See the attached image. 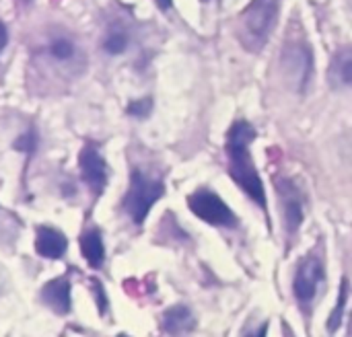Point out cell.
Here are the masks:
<instances>
[{"instance_id":"obj_9","label":"cell","mask_w":352,"mask_h":337,"mask_svg":"<svg viewBox=\"0 0 352 337\" xmlns=\"http://www.w3.org/2000/svg\"><path fill=\"white\" fill-rule=\"evenodd\" d=\"M41 299L54 313L68 315L70 313V282L66 278L50 280L41 288Z\"/></svg>"},{"instance_id":"obj_12","label":"cell","mask_w":352,"mask_h":337,"mask_svg":"<svg viewBox=\"0 0 352 337\" xmlns=\"http://www.w3.org/2000/svg\"><path fill=\"white\" fill-rule=\"evenodd\" d=\"M330 82L332 86L346 89L352 86V47L342 49L334 56L330 66Z\"/></svg>"},{"instance_id":"obj_15","label":"cell","mask_w":352,"mask_h":337,"mask_svg":"<svg viewBox=\"0 0 352 337\" xmlns=\"http://www.w3.org/2000/svg\"><path fill=\"white\" fill-rule=\"evenodd\" d=\"M128 43H130V37H128V33L124 29H111L103 39V49L109 56H120V54L126 51Z\"/></svg>"},{"instance_id":"obj_17","label":"cell","mask_w":352,"mask_h":337,"mask_svg":"<svg viewBox=\"0 0 352 337\" xmlns=\"http://www.w3.org/2000/svg\"><path fill=\"white\" fill-rule=\"evenodd\" d=\"M153 109V99L151 97H142V99H136L128 105V115L132 117H146Z\"/></svg>"},{"instance_id":"obj_6","label":"cell","mask_w":352,"mask_h":337,"mask_svg":"<svg viewBox=\"0 0 352 337\" xmlns=\"http://www.w3.org/2000/svg\"><path fill=\"white\" fill-rule=\"evenodd\" d=\"M322 280H324L322 262L316 255H309V257L301 259V264L297 268V274H295V282H293L295 297L301 303V307H307L316 299L318 286H320Z\"/></svg>"},{"instance_id":"obj_3","label":"cell","mask_w":352,"mask_h":337,"mask_svg":"<svg viewBox=\"0 0 352 337\" xmlns=\"http://www.w3.org/2000/svg\"><path fill=\"white\" fill-rule=\"evenodd\" d=\"M280 70L285 80L297 93H305L314 72V54L303 37H291L280 51Z\"/></svg>"},{"instance_id":"obj_19","label":"cell","mask_w":352,"mask_h":337,"mask_svg":"<svg viewBox=\"0 0 352 337\" xmlns=\"http://www.w3.org/2000/svg\"><path fill=\"white\" fill-rule=\"evenodd\" d=\"M6 43H8V31H6V25L0 21V54L6 47Z\"/></svg>"},{"instance_id":"obj_14","label":"cell","mask_w":352,"mask_h":337,"mask_svg":"<svg viewBox=\"0 0 352 337\" xmlns=\"http://www.w3.org/2000/svg\"><path fill=\"white\" fill-rule=\"evenodd\" d=\"M47 51H50V56L56 60V62H72L74 58H76V45H74V41H70L68 37H58V39H54L52 43H50V47H47Z\"/></svg>"},{"instance_id":"obj_5","label":"cell","mask_w":352,"mask_h":337,"mask_svg":"<svg viewBox=\"0 0 352 337\" xmlns=\"http://www.w3.org/2000/svg\"><path fill=\"white\" fill-rule=\"evenodd\" d=\"M190 210L204 222L221 229H235L237 226V216L233 210L210 189H198L188 198Z\"/></svg>"},{"instance_id":"obj_13","label":"cell","mask_w":352,"mask_h":337,"mask_svg":"<svg viewBox=\"0 0 352 337\" xmlns=\"http://www.w3.org/2000/svg\"><path fill=\"white\" fill-rule=\"evenodd\" d=\"M80 251L85 255V259L89 262L91 268H101L103 266V259H105V247H103V241H101V235L99 231H87L80 239Z\"/></svg>"},{"instance_id":"obj_7","label":"cell","mask_w":352,"mask_h":337,"mask_svg":"<svg viewBox=\"0 0 352 337\" xmlns=\"http://www.w3.org/2000/svg\"><path fill=\"white\" fill-rule=\"evenodd\" d=\"M78 169L85 183L93 189V194H101L107 183V165L95 146L89 144L78 152Z\"/></svg>"},{"instance_id":"obj_21","label":"cell","mask_w":352,"mask_h":337,"mask_svg":"<svg viewBox=\"0 0 352 337\" xmlns=\"http://www.w3.org/2000/svg\"><path fill=\"white\" fill-rule=\"evenodd\" d=\"M266 334H268V323H266V325H262V327H260V332H258L254 337H266Z\"/></svg>"},{"instance_id":"obj_10","label":"cell","mask_w":352,"mask_h":337,"mask_svg":"<svg viewBox=\"0 0 352 337\" xmlns=\"http://www.w3.org/2000/svg\"><path fill=\"white\" fill-rule=\"evenodd\" d=\"M66 247H68L66 237L60 231L50 229V226H39L37 229V235H35V251L41 257L60 259L64 255Z\"/></svg>"},{"instance_id":"obj_4","label":"cell","mask_w":352,"mask_h":337,"mask_svg":"<svg viewBox=\"0 0 352 337\" xmlns=\"http://www.w3.org/2000/svg\"><path fill=\"white\" fill-rule=\"evenodd\" d=\"M163 191H165L163 181L151 179L144 173L134 171L130 179V189L124 198V210L130 214V218L136 224H142L155 202L163 196Z\"/></svg>"},{"instance_id":"obj_2","label":"cell","mask_w":352,"mask_h":337,"mask_svg":"<svg viewBox=\"0 0 352 337\" xmlns=\"http://www.w3.org/2000/svg\"><path fill=\"white\" fill-rule=\"evenodd\" d=\"M280 0H252L241 14L239 23V41L248 51H260L276 21H278Z\"/></svg>"},{"instance_id":"obj_20","label":"cell","mask_w":352,"mask_h":337,"mask_svg":"<svg viewBox=\"0 0 352 337\" xmlns=\"http://www.w3.org/2000/svg\"><path fill=\"white\" fill-rule=\"evenodd\" d=\"M171 2H173V0H157V6H159L161 10H169V8H171Z\"/></svg>"},{"instance_id":"obj_18","label":"cell","mask_w":352,"mask_h":337,"mask_svg":"<svg viewBox=\"0 0 352 337\" xmlns=\"http://www.w3.org/2000/svg\"><path fill=\"white\" fill-rule=\"evenodd\" d=\"M14 148L16 150H25V152H33L35 150V134L33 132H27L25 136H21L14 142Z\"/></svg>"},{"instance_id":"obj_16","label":"cell","mask_w":352,"mask_h":337,"mask_svg":"<svg viewBox=\"0 0 352 337\" xmlns=\"http://www.w3.org/2000/svg\"><path fill=\"white\" fill-rule=\"evenodd\" d=\"M346 301H349V282L342 280L340 292H338V301H336V307H334V311H332V315H330V319H328V332H330V334H334V332L340 327L342 315H344V309H346Z\"/></svg>"},{"instance_id":"obj_1","label":"cell","mask_w":352,"mask_h":337,"mask_svg":"<svg viewBox=\"0 0 352 337\" xmlns=\"http://www.w3.org/2000/svg\"><path fill=\"white\" fill-rule=\"evenodd\" d=\"M256 138V130L248 121H235L227 134V156H229V173L233 181L260 206L266 208V191L264 183L254 167L250 144Z\"/></svg>"},{"instance_id":"obj_8","label":"cell","mask_w":352,"mask_h":337,"mask_svg":"<svg viewBox=\"0 0 352 337\" xmlns=\"http://www.w3.org/2000/svg\"><path fill=\"white\" fill-rule=\"evenodd\" d=\"M280 202H283V214H285V226L287 231L295 233L303 222V196L301 189L291 179H280L276 183Z\"/></svg>"},{"instance_id":"obj_22","label":"cell","mask_w":352,"mask_h":337,"mask_svg":"<svg viewBox=\"0 0 352 337\" xmlns=\"http://www.w3.org/2000/svg\"><path fill=\"white\" fill-rule=\"evenodd\" d=\"M202 2H208V0H202Z\"/></svg>"},{"instance_id":"obj_11","label":"cell","mask_w":352,"mask_h":337,"mask_svg":"<svg viewBox=\"0 0 352 337\" xmlns=\"http://www.w3.org/2000/svg\"><path fill=\"white\" fill-rule=\"evenodd\" d=\"M161 325L169 336L179 337L196 327V319H194L192 311L186 305H175V307H171V309H167L163 313Z\"/></svg>"}]
</instances>
